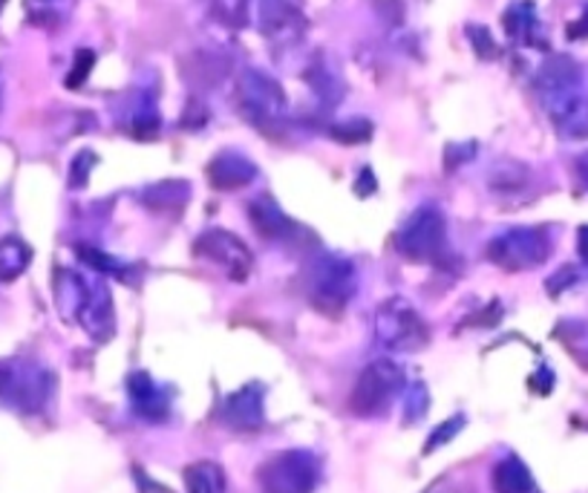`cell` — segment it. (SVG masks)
<instances>
[{
  "label": "cell",
  "instance_id": "cell-1",
  "mask_svg": "<svg viewBox=\"0 0 588 493\" xmlns=\"http://www.w3.org/2000/svg\"><path fill=\"white\" fill-rule=\"evenodd\" d=\"M537 87L554 128L568 139H588V95L580 67L571 58H551L539 70Z\"/></svg>",
  "mask_w": 588,
  "mask_h": 493
},
{
  "label": "cell",
  "instance_id": "cell-2",
  "mask_svg": "<svg viewBox=\"0 0 588 493\" xmlns=\"http://www.w3.org/2000/svg\"><path fill=\"white\" fill-rule=\"evenodd\" d=\"M58 301L61 312L70 309L72 318L93 338L108 341L113 335V294L104 283H87L79 274L64 272L58 280Z\"/></svg>",
  "mask_w": 588,
  "mask_h": 493
},
{
  "label": "cell",
  "instance_id": "cell-3",
  "mask_svg": "<svg viewBox=\"0 0 588 493\" xmlns=\"http://www.w3.org/2000/svg\"><path fill=\"white\" fill-rule=\"evenodd\" d=\"M395 249L413 263H442L447 254L445 214L433 205L418 208L395 234Z\"/></svg>",
  "mask_w": 588,
  "mask_h": 493
},
{
  "label": "cell",
  "instance_id": "cell-4",
  "mask_svg": "<svg viewBox=\"0 0 588 493\" xmlns=\"http://www.w3.org/2000/svg\"><path fill=\"white\" fill-rule=\"evenodd\" d=\"M358 289V272L346 258H321L312 265L308 298L323 315H341Z\"/></svg>",
  "mask_w": 588,
  "mask_h": 493
},
{
  "label": "cell",
  "instance_id": "cell-5",
  "mask_svg": "<svg viewBox=\"0 0 588 493\" xmlns=\"http://www.w3.org/2000/svg\"><path fill=\"white\" fill-rule=\"evenodd\" d=\"M375 335L381 346L395 352H416L430 341L427 323L402 298H389L375 312Z\"/></svg>",
  "mask_w": 588,
  "mask_h": 493
},
{
  "label": "cell",
  "instance_id": "cell-6",
  "mask_svg": "<svg viewBox=\"0 0 588 493\" xmlns=\"http://www.w3.org/2000/svg\"><path fill=\"white\" fill-rule=\"evenodd\" d=\"M52 390L50 372L29 361H0V399L21 413H36L47 404Z\"/></svg>",
  "mask_w": 588,
  "mask_h": 493
},
{
  "label": "cell",
  "instance_id": "cell-7",
  "mask_svg": "<svg viewBox=\"0 0 588 493\" xmlns=\"http://www.w3.org/2000/svg\"><path fill=\"white\" fill-rule=\"evenodd\" d=\"M551 254V240L543 229H510L488 243V258L505 272H528Z\"/></svg>",
  "mask_w": 588,
  "mask_h": 493
},
{
  "label": "cell",
  "instance_id": "cell-8",
  "mask_svg": "<svg viewBox=\"0 0 588 493\" xmlns=\"http://www.w3.org/2000/svg\"><path fill=\"white\" fill-rule=\"evenodd\" d=\"M237 104L243 115L257 128H274L286 115V93L266 72L245 70L237 81Z\"/></svg>",
  "mask_w": 588,
  "mask_h": 493
},
{
  "label": "cell",
  "instance_id": "cell-9",
  "mask_svg": "<svg viewBox=\"0 0 588 493\" xmlns=\"http://www.w3.org/2000/svg\"><path fill=\"white\" fill-rule=\"evenodd\" d=\"M257 480L266 493H312L317 485V462L303 451L277 453L260 467Z\"/></svg>",
  "mask_w": 588,
  "mask_h": 493
},
{
  "label": "cell",
  "instance_id": "cell-10",
  "mask_svg": "<svg viewBox=\"0 0 588 493\" xmlns=\"http://www.w3.org/2000/svg\"><path fill=\"white\" fill-rule=\"evenodd\" d=\"M402 384L404 375L393 361H375L361 372L358 384L352 390V410L358 415H375L387 410Z\"/></svg>",
  "mask_w": 588,
  "mask_h": 493
},
{
  "label": "cell",
  "instance_id": "cell-11",
  "mask_svg": "<svg viewBox=\"0 0 588 493\" xmlns=\"http://www.w3.org/2000/svg\"><path fill=\"white\" fill-rule=\"evenodd\" d=\"M194 251L196 258L220 265L234 283H243L254 269L252 249H249L237 234H231V231L223 229L205 231V234H200V240L194 243Z\"/></svg>",
  "mask_w": 588,
  "mask_h": 493
},
{
  "label": "cell",
  "instance_id": "cell-12",
  "mask_svg": "<svg viewBox=\"0 0 588 493\" xmlns=\"http://www.w3.org/2000/svg\"><path fill=\"white\" fill-rule=\"evenodd\" d=\"M306 27L303 0H263L260 3V32L277 50H288L294 43H301Z\"/></svg>",
  "mask_w": 588,
  "mask_h": 493
},
{
  "label": "cell",
  "instance_id": "cell-13",
  "mask_svg": "<svg viewBox=\"0 0 588 493\" xmlns=\"http://www.w3.org/2000/svg\"><path fill=\"white\" fill-rule=\"evenodd\" d=\"M254 162L252 159L240 157V153L229 151L220 153L216 159H211L209 164V179L211 185L220 188V191H237V188H245L254 179Z\"/></svg>",
  "mask_w": 588,
  "mask_h": 493
},
{
  "label": "cell",
  "instance_id": "cell-14",
  "mask_svg": "<svg viewBox=\"0 0 588 493\" xmlns=\"http://www.w3.org/2000/svg\"><path fill=\"white\" fill-rule=\"evenodd\" d=\"M249 220L263 240H288L294 234V222L283 214V208L272 197H257L249 205Z\"/></svg>",
  "mask_w": 588,
  "mask_h": 493
},
{
  "label": "cell",
  "instance_id": "cell-15",
  "mask_svg": "<svg viewBox=\"0 0 588 493\" xmlns=\"http://www.w3.org/2000/svg\"><path fill=\"white\" fill-rule=\"evenodd\" d=\"M225 422L231 427H260L263 424V395L254 393V390H240L237 395H231L225 401Z\"/></svg>",
  "mask_w": 588,
  "mask_h": 493
},
{
  "label": "cell",
  "instance_id": "cell-16",
  "mask_svg": "<svg viewBox=\"0 0 588 493\" xmlns=\"http://www.w3.org/2000/svg\"><path fill=\"white\" fill-rule=\"evenodd\" d=\"M32 263V249L21 237H3L0 240V283H12L21 278Z\"/></svg>",
  "mask_w": 588,
  "mask_h": 493
},
{
  "label": "cell",
  "instance_id": "cell-17",
  "mask_svg": "<svg viewBox=\"0 0 588 493\" xmlns=\"http://www.w3.org/2000/svg\"><path fill=\"white\" fill-rule=\"evenodd\" d=\"M505 29H508V36L514 38V41L543 43V41H539V18H537V12H534L531 3H525V0L514 3V7H510L508 12H505Z\"/></svg>",
  "mask_w": 588,
  "mask_h": 493
},
{
  "label": "cell",
  "instance_id": "cell-18",
  "mask_svg": "<svg viewBox=\"0 0 588 493\" xmlns=\"http://www.w3.org/2000/svg\"><path fill=\"white\" fill-rule=\"evenodd\" d=\"M494 487L496 493H531L534 480L517 456H508L494 467Z\"/></svg>",
  "mask_w": 588,
  "mask_h": 493
},
{
  "label": "cell",
  "instance_id": "cell-19",
  "mask_svg": "<svg viewBox=\"0 0 588 493\" xmlns=\"http://www.w3.org/2000/svg\"><path fill=\"white\" fill-rule=\"evenodd\" d=\"M75 3H79V0H23L29 21L36 23V27L47 29L64 23L72 9H75Z\"/></svg>",
  "mask_w": 588,
  "mask_h": 493
},
{
  "label": "cell",
  "instance_id": "cell-20",
  "mask_svg": "<svg viewBox=\"0 0 588 493\" xmlns=\"http://www.w3.org/2000/svg\"><path fill=\"white\" fill-rule=\"evenodd\" d=\"M185 485L191 493H225V473L214 462H196L185 471Z\"/></svg>",
  "mask_w": 588,
  "mask_h": 493
},
{
  "label": "cell",
  "instance_id": "cell-21",
  "mask_svg": "<svg viewBox=\"0 0 588 493\" xmlns=\"http://www.w3.org/2000/svg\"><path fill=\"white\" fill-rule=\"evenodd\" d=\"M130 395L136 401L139 413L151 415V419H156L159 413H165V401H162L156 384H153L144 372H136V375L130 379Z\"/></svg>",
  "mask_w": 588,
  "mask_h": 493
},
{
  "label": "cell",
  "instance_id": "cell-22",
  "mask_svg": "<svg viewBox=\"0 0 588 493\" xmlns=\"http://www.w3.org/2000/svg\"><path fill=\"white\" fill-rule=\"evenodd\" d=\"M209 3L211 12L229 27H240L245 21V12H249V0H209Z\"/></svg>",
  "mask_w": 588,
  "mask_h": 493
},
{
  "label": "cell",
  "instance_id": "cell-23",
  "mask_svg": "<svg viewBox=\"0 0 588 493\" xmlns=\"http://www.w3.org/2000/svg\"><path fill=\"white\" fill-rule=\"evenodd\" d=\"M79 254L84 258L87 265H93L95 272L101 274H113V278H122L124 269L122 263L115 258H110V254H104V251H95V249H79Z\"/></svg>",
  "mask_w": 588,
  "mask_h": 493
},
{
  "label": "cell",
  "instance_id": "cell-24",
  "mask_svg": "<svg viewBox=\"0 0 588 493\" xmlns=\"http://www.w3.org/2000/svg\"><path fill=\"white\" fill-rule=\"evenodd\" d=\"M369 133L373 130H369V122H364V119H352V122H344L335 128V139L344 144L364 142V139H369Z\"/></svg>",
  "mask_w": 588,
  "mask_h": 493
},
{
  "label": "cell",
  "instance_id": "cell-25",
  "mask_svg": "<svg viewBox=\"0 0 588 493\" xmlns=\"http://www.w3.org/2000/svg\"><path fill=\"white\" fill-rule=\"evenodd\" d=\"M95 162V157L90 151H81L79 157H75V162H72V171H70V185L72 188H84L87 182H90V164Z\"/></svg>",
  "mask_w": 588,
  "mask_h": 493
},
{
  "label": "cell",
  "instance_id": "cell-26",
  "mask_svg": "<svg viewBox=\"0 0 588 493\" xmlns=\"http://www.w3.org/2000/svg\"><path fill=\"white\" fill-rule=\"evenodd\" d=\"M93 61L95 56L90 50H81L79 56H75V67L70 70V79H67V84L70 87H81V81L90 76V70H93Z\"/></svg>",
  "mask_w": 588,
  "mask_h": 493
},
{
  "label": "cell",
  "instance_id": "cell-27",
  "mask_svg": "<svg viewBox=\"0 0 588 493\" xmlns=\"http://www.w3.org/2000/svg\"><path fill=\"white\" fill-rule=\"evenodd\" d=\"M462 427V419H450V422L445 424V427H438L436 436H430V444H427V451H433V447H442V442H447V439L456 433V430Z\"/></svg>",
  "mask_w": 588,
  "mask_h": 493
},
{
  "label": "cell",
  "instance_id": "cell-28",
  "mask_svg": "<svg viewBox=\"0 0 588 493\" xmlns=\"http://www.w3.org/2000/svg\"><path fill=\"white\" fill-rule=\"evenodd\" d=\"M577 249H580L582 263L588 265V225H586V229H580V243H577Z\"/></svg>",
  "mask_w": 588,
  "mask_h": 493
},
{
  "label": "cell",
  "instance_id": "cell-29",
  "mask_svg": "<svg viewBox=\"0 0 588 493\" xmlns=\"http://www.w3.org/2000/svg\"><path fill=\"white\" fill-rule=\"evenodd\" d=\"M0 9H3V0H0Z\"/></svg>",
  "mask_w": 588,
  "mask_h": 493
}]
</instances>
